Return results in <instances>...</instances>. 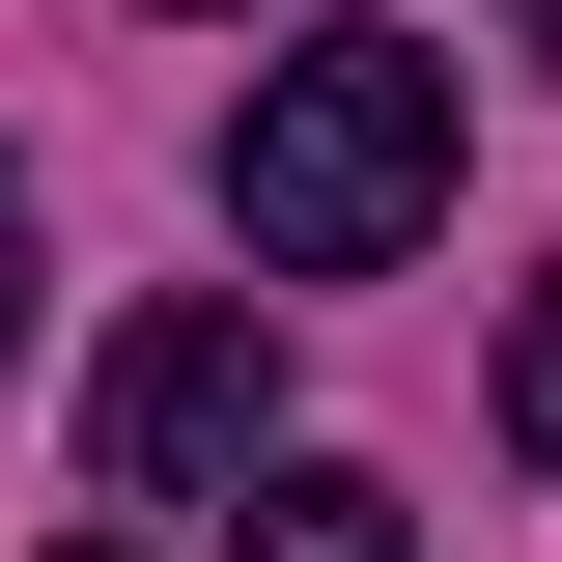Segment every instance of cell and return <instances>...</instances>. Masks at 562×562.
<instances>
[{
	"instance_id": "cell-6",
	"label": "cell",
	"mask_w": 562,
	"mask_h": 562,
	"mask_svg": "<svg viewBox=\"0 0 562 562\" xmlns=\"http://www.w3.org/2000/svg\"><path fill=\"white\" fill-rule=\"evenodd\" d=\"M535 57H562V0H535Z\"/></svg>"
},
{
	"instance_id": "cell-4",
	"label": "cell",
	"mask_w": 562,
	"mask_h": 562,
	"mask_svg": "<svg viewBox=\"0 0 562 562\" xmlns=\"http://www.w3.org/2000/svg\"><path fill=\"white\" fill-rule=\"evenodd\" d=\"M506 450L562 479V281H535V338H506Z\"/></svg>"
},
{
	"instance_id": "cell-5",
	"label": "cell",
	"mask_w": 562,
	"mask_h": 562,
	"mask_svg": "<svg viewBox=\"0 0 562 562\" xmlns=\"http://www.w3.org/2000/svg\"><path fill=\"white\" fill-rule=\"evenodd\" d=\"M0 338H29V198H0Z\"/></svg>"
},
{
	"instance_id": "cell-1",
	"label": "cell",
	"mask_w": 562,
	"mask_h": 562,
	"mask_svg": "<svg viewBox=\"0 0 562 562\" xmlns=\"http://www.w3.org/2000/svg\"><path fill=\"white\" fill-rule=\"evenodd\" d=\"M225 225H254V281H394L422 225H450V57H422V29H310V57H254V113H225Z\"/></svg>"
},
{
	"instance_id": "cell-2",
	"label": "cell",
	"mask_w": 562,
	"mask_h": 562,
	"mask_svg": "<svg viewBox=\"0 0 562 562\" xmlns=\"http://www.w3.org/2000/svg\"><path fill=\"white\" fill-rule=\"evenodd\" d=\"M281 450V338L254 310H140L113 366H85V479L113 506H198V479H254Z\"/></svg>"
},
{
	"instance_id": "cell-3",
	"label": "cell",
	"mask_w": 562,
	"mask_h": 562,
	"mask_svg": "<svg viewBox=\"0 0 562 562\" xmlns=\"http://www.w3.org/2000/svg\"><path fill=\"white\" fill-rule=\"evenodd\" d=\"M225 562H422V506L394 479H338V450H310V479H254V535Z\"/></svg>"
}]
</instances>
